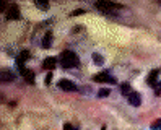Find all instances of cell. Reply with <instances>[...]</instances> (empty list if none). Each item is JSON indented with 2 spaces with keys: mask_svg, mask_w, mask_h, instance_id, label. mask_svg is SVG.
I'll list each match as a JSON object with an SVG mask.
<instances>
[{
  "mask_svg": "<svg viewBox=\"0 0 161 130\" xmlns=\"http://www.w3.org/2000/svg\"><path fill=\"white\" fill-rule=\"evenodd\" d=\"M93 60L96 62V65H103L104 64V59H103L99 54H93Z\"/></svg>",
  "mask_w": 161,
  "mask_h": 130,
  "instance_id": "obj_17",
  "label": "cell"
},
{
  "mask_svg": "<svg viewBox=\"0 0 161 130\" xmlns=\"http://www.w3.org/2000/svg\"><path fill=\"white\" fill-rule=\"evenodd\" d=\"M158 76H160V70H158V68L151 70V72H150V75H148V80H146V81H148V85L155 88V86H156V80H158Z\"/></svg>",
  "mask_w": 161,
  "mask_h": 130,
  "instance_id": "obj_8",
  "label": "cell"
},
{
  "mask_svg": "<svg viewBox=\"0 0 161 130\" xmlns=\"http://www.w3.org/2000/svg\"><path fill=\"white\" fill-rule=\"evenodd\" d=\"M5 15H7V20H18L20 18V7L15 5V3H10L5 11Z\"/></svg>",
  "mask_w": 161,
  "mask_h": 130,
  "instance_id": "obj_4",
  "label": "cell"
},
{
  "mask_svg": "<svg viewBox=\"0 0 161 130\" xmlns=\"http://www.w3.org/2000/svg\"><path fill=\"white\" fill-rule=\"evenodd\" d=\"M121 93L122 94H125V96H130L133 91H132V86L129 85V83H122L121 85Z\"/></svg>",
  "mask_w": 161,
  "mask_h": 130,
  "instance_id": "obj_13",
  "label": "cell"
},
{
  "mask_svg": "<svg viewBox=\"0 0 161 130\" xmlns=\"http://www.w3.org/2000/svg\"><path fill=\"white\" fill-rule=\"evenodd\" d=\"M50 46H52V33L47 31L44 34V38H42V47H44V49H49Z\"/></svg>",
  "mask_w": 161,
  "mask_h": 130,
  "instance_id": "obj_10",
  "label": "cell"
},
{
  "mask_svg": "<svg viewBox=\"0 0 161 130\" xmlns=\"http://www.w3.org/2000/svg\"><path fill=\"white\" fill-rule=\"evenodd\" d=\"M28 59H30V52H28V50H21L20 54H18V57H16V64L23 65Z\"/></svg>",
  "mask_w": 161,
  "mask_h": 130,
  "instance_id": "obj_12",
  "label": "cell"
},
{
  "mask_svg": "<svg viewBox=\"0 0 161 130\" xmlns=\"http://www.w3.org/2000/svg\"><path fill=\"white\" fill-rule=\"evenodd\" d=\"M95 7L98 10H101L103 13H112V11L122 8L121 3H114V2H109V0H99V2L95 3Z\"/></svg>",
  "mask_w": 161,
  "mask_h": 130,
  "instance_id": "obj_2",
  "label": "cell"
},
{
  "mask_svg": "<svg viewBox=\"0 0 161 130\" xmlns=\"http://www.w3.org/2000/svg\"><path fill=\"white\" fill-rule=\"evenodd\" d=\"M129 103H130L133 107H138V106L142 104V96L137 93V91H133L130 96H129Z\"/></svg>",
  "mask_w": 161,
  "mask_h": 130,
  "instance_id": "obj_7",
  "label": "cell"
},
{
  "mask_svg": "<svg viewBox=\"0 0 161 130\" xmlns=\"http://www.w3.org/2000/svg\"><path fill=\"white\" fill-rule=\"evenodd\" d=\"M93 80L98 81V83H111V85H114L116 83V78H112L107 72H101V73H96L95 76H93Z\"/></svg>",
  "mask_w": 161,
  "mask_h": 130,
  "instance_id": "obj_3",
  "label": "cell"
},
{
  "mask_svg": "<svg viewBox=\"0 0 161 130\" xmlns=\"http://www.w3.org/2000/svg\"><path fill=\"white\" fill-rule=\"evenodd\" d=\"M50 78H52V73H47V76H46V83H47V85L50 83Z\"/></svg>",
  "mask_w": 161,
  "mask_h": 130,
  "instance_id": "obj_21",
  "label": "cell"
},
{
  "mask_svg": "<svg viewBox=\"0 0 161 130\" xmlns=\"http://www.w3.org/2000/svg\"><path fill=\"white\" fill-rule=\"evenodd\" d=\"M59 88L64 90V91H68V93L76 91V85L73 83V81H70V80H60L59 81Z\"/></svg>",
  "mask_w": 161,
  "mask_h": 130,
  "instance_id": "obj_5",
  "label": "cell"
},
{
  "mask_svg": "<svg viewBox=\"0 0 161 130\" xmlns=\"http://www.w3.org/2000/svg\"><path fill=\"white\" fill-rule=\"evenodd\" d=\"M161 129V119H156L150 124V130H160Z\"/></svg>",
  "mask_w": 161,
  "mask_h": 130,
  "instance_id": "obj_15",
  "label": "cell"
},
{
  "mask_svg": "<svg viewBox=\"0 0 161 130\" xmlns=\"http://www.w3.org/2000/svg\"><path fill=\"white\" fill-rule=\"evenodd\" d=\"M109 93H111V90H107V88L98 90V96H99V98H106V96H109Z\"/></svg>",
  "mask_w": 161,
  "mask_h": 130,
  "instance_id": "obj_16",
  "label": "cell"
},
{
  "mask_svg": "<svg viewBox=\"0 0 161 130\" xmlns=\"http://www.w3.org/2000/svg\"><path fill=\"white\" fill-rule=\"evenodd\" d=\"M60 60V64L65 67V68H73V67H78L80 65V59H78V55L75 52H72V50H64L59 57Z\"/></svg>",
  "mask_w": 161,
  "mask_h": 130,
  "instance_id": "obj_1",
  "label": "cell"
},
{
  "mask_svg": "<svg viewBox=\"0 0 161 130\" xmlns=\"http://www.w3.org/2000/svg\"><path fill=\"white\" fill-rule=\"evenodd\" d=\"M42 65H44V68H47V70H52V68H56L57 59L56 57H46L44 62H42Z\"/></svg>",
  "mask_w": 161,
  "mask_h": 130,
  "instance_id": "obj_9",
  "label": "cell"
},
{
  "mask_svg": "<svg viewBox=\"0 0 161 130\" xmlns=\"http://www.w3.org/2000/svg\"><path fill=\"white\" fill-rule=\"evenodd\" d=\"M83 13H85V10H83V8H76V10H73L70 13L72 16H76V15H83Z\"/></svg>",
  "mask_w": 161,
  "mask_h": 130,
  "instance_id": "obj_18",
  "label": "cell"
},
{
  "mask_svg": "<svg viewBox=\"0 0 161 130\" xmlns=\"http://www.w3.org/2000/svg\"><path fill=\"white\" fill-rule=\"evenodd\" d=\"M101 130H107V129H106V125H103V127H101Z\"/></svg>",
  "mask_w": 161,
  "mask_h": 130,
  "instance_id": "obj_22",
  "label": "cell"
},
{
  "mask_svg": "<svg viewBox=\"0 0 161 130\" xmlns=\"http://www.w3.org/2000/svg\"><path fill=\"white\" fill-rule=\"evenodd\" d=\"M36 7L39 10H49V3L47 2H42V0H36Z\"/></svg>",
  "mask_w": 161,
  "mask_h": 130,
  "instance_id": "obj_14",
  "label": "cell"
},
{
  "mask_svg": "<svg viewBox=\"0 0 161 130\" xmlns=\"http://www.w3.org/2000/svg\"><path fill=\"white\" fill-rule=\"evenodd\" d=\"M155 93H156V94H161V81H158V83H156V86H155Z\"/></svg>",
  "mask_w": 161,
  "mask_h": 130,
  "instance_id": "obj_19",
  "label": "cell"
},
{
  "mask_svg": "<svg viewBox=\"0 0 161 130\" xmlns=\"http://www.w3.org/2000/svg\"><path fill=\"white\" fill-rule=\"evenodd\" d=\"M64 130H76L72 124H64Z\"/></svg>",
  "mask_w": 161,
  "mask_h": 130,
  "instance_id": "obj_20",
  "label": "cell"
},
{
  "mask_svg": "<svg viewBox=\"0 0 161 130\" xmlns=\"http://www.w3.org/2000/svg\"><path fill=\"white\" fill-rule=\"evenodd\" d=\"M0 76H2V81H13V78H15V73L11 70H2V73H0Z\"/></svg>",
  "mask_w": 161,
  "mask_h": 130,
  "instance_id": "obj_11",
  "label": "cell"
},
{
  "mask_svg": "<svg viewBox=\"0 0 161 130\" xmlns=\"http://www.w3.org/2000/svg\"><path fill=\"white\" fill-rule=\"evenodd\" d=\"M18 68H20L21 76H23L26 81H30V83H33V81H34V73H33L30 68H26L25 65H18Z\"/></svg>",
  "mask_w": 161,
  "mask_h": 130,
  "instance_id": "obj_6",
  "label": "cell"
}]
</instances>
